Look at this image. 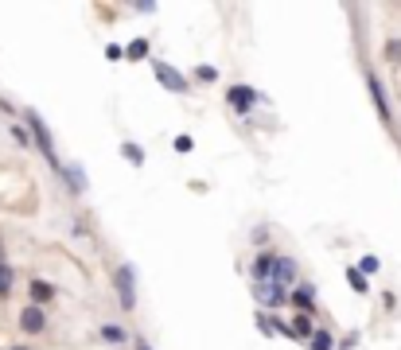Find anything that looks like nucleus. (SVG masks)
<instances>
[{
	"mask_svg": "<svg viewBox=\"0 0 401 350\" xmlns=\"http://www.w3.org/2000/svg\"><path fill=\"white\" fill-rule=\"evenodd\" d=\"M359 273L367 276V273H378V257H362L359 261Z\"/></svg>",
	"mask_w": 401,
	"mask_h": 350,
	"instance_id": "21",
	"label": "nucleus"
},
{
	"mask_svg": "<svg viewBox=\"0 0 401 350\" xmlns=\"http://www.w3.org/2000/svg\"><path fill=\"white\" fill-rule=\"evenodd\" d=\"M273 257H276V253H273V249H265L257 261H253V284L269 280V268H273Z\"/></svg>",
	"mask_w": 401,
	"mask_h": 350,
	"instance_id": "11",
	"label": "nucleus"
},
{
	"mask_svg": "<svg viewBox=\"0 0 401 350\" xmlns=\"http://www.w3.org/2000/svg\"><path fill=\"white\" fill-rule=\"evenodd\" d=\"M133 350H152V346H148V339H136V346H133Z\"/></svg>",
	"mask_w": 401,
	"mask_h": 350,
	"instance_id": "26",
	"label": "nucleus"
},
{
	"mask_svg": "<svg viewBox=\"0 0 401 350\" xmlns=\"http://www.w3.org/2000/svg\"><path fill=\"white\" fill-rule=\"evenodd\" d=\"M101 339H106V342H125V339H129V331H125V327L106 323V327H101Z\"/></svg>",
	"mask_w": 401,
	"mask_h": 350,
	"instance_id": "16",
	"label": "nucleus"
},
{
	"mask_svg": "<svg viewBox=\"0 0 401 350\" xmlns=\"http://www.w3.org/2000/svg\"><path fill=\"white\" fill-rule=\"evenodd\" d=\"M12 136H16V141L24 144V148H27V141H32V136H27V129H20V125H12Z\"/></svg>",
	"mask_w": 401,
	"mask_h": 350,
	"instance_id": "23",
	"label": "nucleus"
},
{
	"mask_svg": "<svg viewBox=\"0 0 401 350\" xmlns=\"http://www.w3.org/2000/svg\"><path fill=\"white\" fill-rule=\"evenodd\" d=\"M63 179H67V187H70L75 195H82V191H86V175H82V167H78V164L63 167Z\"/></svg>",
	"mask_w": 401,
	"mask_h": 350,
	"instance_id": "10",
	"label": "nucleus"
},
{
	"mask_svg": "<svg viewBox=\"0 0 401 350\" xmlns=\"http://www.w3.org/2000/svg\"><path fill=\"white\" fill-rule=\"evenodd\" d=\"M152 70H156V78H160V86H164V90H172V93H187L191 90V82H187L184 74H179L176 67H167V63H152Z\"/></svg>",
	"mask_w": 401,
	"mask_h": 350,
	"instance_id": "3",
	"label": "nucleus"
},
{
	"mask_svg": "<svg viewBox=\"0 0 401 350\" xmlns=\"http://www.w3.org/2000/svg\"><path fill=\"white\" fill-rule=\"evenodd\" d=\"M269 280L273 284H293L296 280V261L293 257H273V268H269Z\"/></svg>",
	"mask_w": 401,
	"mask_h": 350,
	"instance_id": "6",
	"label": "nucleus"
},
{
	"mask_svg": "<svg viewBox=\"0 0 401 350\" xmlns=\"http://www.w3.org/2000/svg\"><path fill=\"white\" fill-rule=\"evenodd\" d=\"M20 327H24L27 335H39L43 327H47V316H43V308H35V304H27V308L20 311Z\"/></svg>",
	"mask_w": 401,
	"mask_h": 350,
	"instance_id": "7",
	"label": "nucleus"
},
{
	"mask_svg": "<svg viewBox=\"0 0 401 350\" xmlns=\"http://www.w3.org/2000/svg\"><path fill=\"white\" fill-rule=\"evenodd\" d=\"M308 342H312V350H335V335L331 331H316Z\"/></svg>",
	"mask_w": 401,
	"mask_h": 350,
	"instance_id": "14",
	"label": "nucleus"
},
{
	"mask_svg": "<svg viewBox=\"0 0 401 350\" xmlns=\"http://www.w3.org/2000/svg\"><path fill=\"white\" fill-rule=\"evenodd\" d=\"M113 288H117L121 311H136V268L133 265H117V273H113Z\"/></svg>",
	"mask_w": 401,
	"mask_h": 350,
	"instance_id": "2",
	"label": "nucleus"
},
{
	"mask_svg": "<svg viewBox=\"0 0 401 350\" xmlns=\"http://www.w3.org/2000/svg\"><path fill=\"white\" fill-rule=\"evenodd\" d=\"M121 152H125V160H129L133 167H141V164H144V152H141V144L125 141V144H121Z\"/></svg>",
	"mask_w": 401,
	"mask_h": 350,
	"instance_id": "15",
	"label": "nucleus"
},
{
	"mask_svg": "<svg viewBox=\"0 0 401 350\" xmlns=\"http://www.w3.org/2000/svg\"><path fill=\"white\" fill-rule=\"evenodd\" d=\"M367 86H370V98H374V105H378V113H382V121H390V101H386L382 82H378V78L370 74V78H367Z\"/></svg>",
	"mask_w": 401,
	"mask_h": 350,
	"instance_id": "9",
	"label": "nucleus"
},
{
	"mask_svg": "<svg viewBox=\"0 0 401 350\" xmlns=\"http://www.w3.org/2000/svg\"><path fill=\"white\" fill-rule=\"evenodd\" d=\"M226 101H230V105H234L238 113H246V109H250L253 101H261V93L253 90V86H230V90H226Z\"/></svg>",
	"mask_w": 401,
	"mask_h": 350,
	"instance_id": "5",
	"label": "nucleus"
},
{
	"mask_svg": "<svg viewBox=\"0 0 401 350\" xmlns=\"http://www.w3.org/2000/svg\"><path fill=\"white\" fill-rule=\"evenodd\" d=\"M253 296H257V304L261 308H281L288 296H284V288L281 284H273V280H261V284H253Z\"/></svg>",
	"mask_w": 401,
	"mask_h": 350,
	"instance_id": "4",
	"label": "nucleus"
},
{
	"mask_svg": "<svg viewBox=\"0 0 401 350\" xmlns=\"http://www.w3.org/2000/svg\"><path fill=\"white\" fill-rule=\"evenodd\" d=\"M27 288H32L35 308H39V304H47V300H55V284H47V280H32Z\"/></svg>",
	"mask_w": 401,
	"mask_h": 350,
	"instance_id": "12",
	"label": "nucleus"
},
{
	"mask_svg": "<svg viewBox=\"0 0 401 350\" xmlns=\"http://www.w3.org/2000/svg\"><path fill=\"white\" fill-rule=\"evenodd\" d=\"M347 284H351L355 292H367V276H362L359 268H347Z\"/></svg>",
	"mask_w": 401,
	"mask_h": 350,
	"instance_id": "19",
	"label": "nucleus"
},
{
	"mask_svg": "<svg viewBox=\"0 0 401 350\" xmlns=\"http://www.w3.org/2000/svg\"><path fill=\"white\" fill-rule=\"evenodd\" d=\"M293 304L300 308V316H312V311H316V288H312V284H300V288L293 292Z\"/></svg>",
	"mask_w": 401,
	"mask_h": 350,
	"instance_id": "8",
	"label": "nucleus"
},
{
	"mask_svg": "<svg viewBox=\"0 0 401 350\" xmlns=\"http://www.w3.org/2000/svg\"><path fill=\"white\" fill-rule=\"evenodd\" d=\"M191 144H195L191 136H179V141H176V152H191Z\"/></svg>",
	"mask_w": 401,
	"mask_h": 350,
	"instance_id": "25",
	"label": "nucleus"
},
{
	"mask_svg": "<svg viewBox=\"0 0 401 350\" xmlns=\"http://www.w3.org/2000/svg\"><path fill=\"white\" fill-rule=\"evenodd\" d=\"M12 276H16V273H12V265L0 261V296H8V292H12Z\"/></svg>",
	"mask_w": 401,
	"mask_h": 350,
	"instance_id": "17",
	"label": "nucleus"
},
{
	"mask_svg": "<svg viewBox=\"0 0 401 350\" xmlns=\"http://www.w3.org/2000/svg\"><path fill=\"white\" fill-rule=\"evenodd\" d=\"M195 78H199V82H215L218 70H215V67H199V70H195Z\"/></svg>",
	"mask_w": 401,
	"mask_h": 350,
	"instance_id": "20",
	"label": "nucleus"
},
{
	"mask_svg": "<svg viewBox=\"0 0 401 350\" xmlns=\"http://www.w3.org/2000/svg\"><path fill=\"white\" fill-rule=\"evenodd\" d=\"M12 350H27V346H12Z\"/></svg>",
	"mask_w": 401,
	"mask_h": 350,
	"instance_id": "27",
	"label": "nucleus"
},
{
	"mask_svg": "<svg viewBox=\"0 0 401 350\" xmlns=\"http://www.w3.org/2000/svg\"><path fill=\"white\" fill-rule=\"evenodd\" d=\"M27 129H32V136H35V144H39V152H43V160H47L55 171H63V164H59V156H55V144H51V133H47V121H43L35 109H27Z\"/></svg>",
	"mask_w": 401,
	"mask_h": 350,
	"instance_id": "1",
	"label": "nucleus"
},
{
	"mask_svg": "<svg viewBox=\"0 0 401 350\" xmlns=\"http://www.w3.org/2000/svg\"><path fill=\"white\" fill-rule=\"evenodd\" d=\"M257 327H261V335H273V319L269 316H257Z\"/></svg>",
	"mask_w": 401,
	"mask_h": 350,
	"instance_id": "24",
	"label": "nucleus"
},
{
	"mask_svg": "<svg viewBox=\"0 0 401 350\" xmlns=\"http://www.w3.org/2000/svg\"><path fill=\"white\" fill-rule=\"evenodd\" d=\"M144 55H148V39H133L125 47V58H144Z\"/></svg>",
	"mask_w": 401,
	"mask_h": 350,
	"instance_id": "18",
	"label": "nucleus"
},
{
	"mask_svg": "<svg viewBox=\"0 0 401 350\" xmlns=\"http://www.w3.org/2000/svg\"><path fill=\"white\" fill-rule=\"evenodd\" d=\"M293 335H296V339H312V335H316V327H312V319L308 316H296V323H293Z\"/></svg>",
	"mask_w": 401,
	"mask_h": 350,
	"instance_id": "13",
	"label": "nucleus"
},
{
	"mask_svg": "<svg viewBox=\"0 0 401 350\" xmlns=\"http://www.w3.org/2000/svg\"><path fill=\"white\" fill-rule=\"evenodd\" d=\"M106 58H109V63H117V58H125V47H117V43H109V47H106Z\"/></svg>",
	"mask_w": 401,
	"mask_h": 350,
	"instance_id": "22",
	"label": "nucleus"
}]
</instances>
